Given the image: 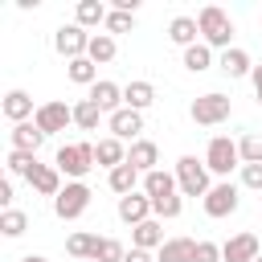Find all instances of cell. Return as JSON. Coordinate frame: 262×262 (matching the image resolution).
Listing matches in <instances>:
<instances>
[{
  "mask_svg": "<svg viewBox=\"0 0 262 262\" xmlns=\"http://www.w3.org/2000/svg\"><path fill=\"white\" fill-rule=\"evenodd\" d=\"M196 25H201V41L209 45V49H233L229 41H233V20H229V12L225 8H217V4H205L201 12H196Z\"/></svg>",
  "mask_w": 262,
  "mask_h": 262,
  "instance_id": "6da1fadb",
  "label": "cell"
},
{
  "mask_svg": "<svg viewBox=\"0 0 262 262\" xmlns=\"http://www.w3.org/2000/svg\"><path fill=\"white\" fill-rule=\"evenodd\" d=\"M94 164H98L94 160V143H61L57 156H53V168L61 176H70V180H82Z\"/></svg>",
  "mask_w": 262,
  "mask_h": 262,
  "instance_id": "7a4b0ae2",
  "label": "cell"
},
{
  "mask_svg": "<svg viewBox=\"0 0 262 262\" xmlns=\"http://www.w3.org/2000/svg\"><path fill=\"white\" fill-rule=\"evenodd\" d=\"M176 188L184 192V196H209V168H205V160H196V156H180L176 160Z\"/></svg>",
  "mask_w": 262,
  "mask_h": 262,
  "instance_id": "3957f363",
  "label": "cell"
},
{
  "mask_svg": "<svg viewBox=\"0 0 262 262\" xmlns=\"http://www.w3.org/2000/svg\"><path fill=\"white\" fill-rule=\"evenodd\" d=\"M229 111H233V102H229V94H221V90H209V94L192 98V106H188V115H192L196 127H217V123L229 119Z\"/></svg>",
  "mask_w": 262,
  "mask_h": 262,
  "instance_id": "277c9868",
  "label": "cell"
},
{
  "mask_svg": "<svg viewBox=\"0 0 262 262\" xmlns=\"http://www.w3.org/2000/svg\"><path fill=\"white\" fill-rule=\"evenodd\" d=\"M90 196H94V192H90L86 180H70V184L53 196V213H57L61 221H78V217L90 209Z\"/></svg>",
  "mask_w": 262,
  "mask_h": 262,
  "instance_id": "5b68a950",
  "label": "cell"
},
{
  "mask_svg": "<svg viewBox=\"0 0 262 262\" xmlns=\"http://www.w3.org/2000/svg\"><path fill=\"white\" fill-rule=\"evenodd\" d=\"M237 164H242L237 139H229V135H213V139H209V147H205V168H209V172H217V176H229Z\"/></svg>",
  "mask_w": 262,
  "mask_h": 262,
  "instance_id": "8992f818",
  "label": "cell"
},
{
  "mask_svg": "<svg viewBox=\"0 0 262 262\" xmlns=\"http://www.w3.org/2000/svg\"><path fill=\"white\" fill-rule=\"evenodd\" d=\"M90 37H94V33H86L82 25H61V29L53 33V49H57L66 61H74V57H86Z\"/></svg>",
  "mask_w": 262,
  "mask_h": 262,
  "instance_id": "52a82bcc",
  "label": "cell"
},
{
  "mask_svg": "<svg viewBox=\"0 0 262 262\" xmlns=\"http://www.w3.org/2000/svg\"><path fill=\"white\" fill-rule=\"evenodd\" d=\"M201 205H205V217H213V221H221V217L237 213V184H233V180L213 184V188H209V196H205Z\"/></svg>",
  "mask_w": 262,
  "mask_h": 262,
  "instance_id": "ba28073f",
  "label": "cell"
},
{
  "mask_svg": "<svg viewBox=\"0 0 262 262\" xmlns=\"http://www.w3.org/2000/svg\"><path fill=\"white\" fill-rule=\"evenodd\" d=\"M33 123H37V127L45 131V139H49V135L66 131V127L74 123V106H66V102H41L37 115H33Z\"/></svg>",
  "mask_w": 262,
  "mask_h": 262,
  "instance_id": "9c48e42d",
  "label": "cell"
},
{
  "mask_svg": "<svg viewBox=\"0 0 262 262\" xmlns=\"http://www.w3.org/2000/svg\"><path fill=\"white\" fill-rule=\"evenodd\" d=\"M106 127H111V135L115 139H139V131H143V115L139 111H131V106H123V111H115V115H106Z\"/></svg>",
  "mask_w": 262,
  "mask_h": 262,
  "instance_id": "30bf717a",
  "label": "cell"
},
{
  "mask_svg": "<svg viewBox=\"0 0 262 262\" xmlns=\"http://www.w3.org/2000/svg\"><path fill=\"white\" fill-rule=\"evenodd\" d=\"M119 221H127L131 229L151 221V196L147 192H131V196H119Z\"/></svg>",
  "mask_w": 262,
  "mask_h": 262,
  "instance_id": "8fae6325",
  "label": "cell"
},
{
  "mask_svg": "<svg viewBox=\"0 0 262 262\" xmlns=\"http://www.w3.org/2000/svg\"><path fill=\"white\" fill-rule=\"evenodd\" d=\"M254 258H262L254 233H233V237L221 246V262H254Z\"/></svg>",
  "mask_w": 262,
  "mask_h": 262,
  "instance_id": "7c38bea8",
  "label": "cell"
},
{
  "mask_svg": "<svg viewBox=\"0 0 262 262\" xmlns=\"http://www.w3.org/2000/svg\"><path fill=\"white\" fill-rule=\"evenodd\" d=\"M0 111H4V119L16 127V123H29L33 115H37V106H33V98L25 94V90H8L4 94V102H0Z\"/></svg>",
  "mask_w": 262,
  "mask_h": 262,
  "instance_id": "4fadbf2b",
  "label": "cell"
},
{
  "mask_svg": "<svg viewBox=\"0 0 262 262\" xmlns=\"http://www.w3.org/2000/svg\"><path fill=\"white\" fill-rule=\"evenodd\" d=\"M8 139H12V151H29V156H37L41 143H45V131L29 119V123H16V127L8 131Z\"/></svg>",
  "mask_w": 262,
  "mask_h": 262,
  "instance_id": "5bb4252c",
  "label": "cell"
},
{
  "mask_svg": "<svg viewBox=\"0 0 262 262\" xmlns=\"http://www.w3.org/2000/svg\"><path fill=\"white\" fill-rule=\"evenodd\" d=\"M127 164H131L139 176H147V172H156V164H160V147H156L151 139H135V143L127 147Z\"/></svg>",
  "mask_w": 262,
  "mask_h": 262,
  "instance_id": "9a60e30c",
  "label": "cell"
},
{
  "mask_svg": "<svg viewBox=\"0 0 262 262\" xmlns=\"http://www.w3.org/2000/svg\"><path fill=\"white\" fill-rule=\"evenodd\" d=\"M90 102H98L106 115H115V111H123V86L119 82H106V78H98L94 86H90V94H86Z\"/></svg>",
  "mask_w": 262,
  "mask_h": 262,
  "instance_id": "2e32d148",
  "label": "cell"
},
{
  "mask_svg": "<svg viewBox=\"0 0 262 262\" xmlns=\"http://www.w3.org/2000/svg\"><path fill=\"white\" fill-rule=\"evenodd\" d=\"M29 188L41 192V196H57L66 184H61V172H57L53 164H37V168L29 172Z\"/></svg>",
  "mask_w": 262,
  "mask_h": 262,
  "instance_id": "e0dca14e",
  "label": "cell"
},
{
  "mask_svg": "<svg viewBox=\"0 0 262 262\" xmlns=\"http://www.w3.org/2000/svg\"><path fill=\"white\" fill-rule=\"evenodd\" d=\"M106 184H111V192H115V196H131V192H139L143 176H139L131 164H119V168H111V172H106Z\"/></svg>",
  "mask_w": 262,
  "mask_h": 262,
  "instance_id": "ac0fdd59",
  "label": "cell"
},
{
  "mask_svg": "<svg viewBox=\"0 0 262 262\" xmlns=\"http://www.w3.org/2000/svg\"><path fill=\"white\" fill-rule=\"evenodd\" d=\"M151 102H156V86H151V82L135 78V82H127V86H123V106H131V111H139V115H143Z\"/></svg>",
  "mask_w": 262,
  "mask_h": 262,
  "instance_id": "d6986e66",
  "label": "cell"
},
{
  "mask_svg": "<svg viewBox=\"0 0 262 262\" xmlns=\"http://www.w3.org/2000/svg\"><path fill=\"white\" fill-rule=\"evenodd\" d=\"M94 160H98V168H119V164H127V147H123V139H115V135H106V139H98L94 143Z\"/></svg>",
  "mask_w": 262,
  "mask_h": 262,
  "instance_id": "ffe728a7",
  "label": "cell"
},
{
  "mask_svg": "<svg viewBox=\"0 0 262 262\" xmlns=\"http://www.w3.org/2000/svg\"><path fill=\"white\" fill-rule=\"evenodd\" d=\"M143 192L151 196V201H164V196H176L180 188H176V172H164V168H156V172H147L143 176Z\"/></svg>",
  "mask_w": 262,
  "mask_h": 262,
  "instance_id": "44dd1931",
  "label": "cell"
},
{
  "mask_svg": "<svg viewBox=\"0 0 262 262\" xmlns=\"http://www.w3.org/2000/svg\"><path fill=\"white\" fill-rule=\"evenodd\" d=\"M217 66H221V74H225V78H246V74H254L250 53H246V49H237V45H233V49H225Z\"/></svg>",
  "mask_w": 262,
  "mask_h": 262,
  "instance_id": "7402d4cb",
  "label": "cell"
},
{
  "mask_svg": "<svg viewBox=\"0 0 262 262\" xmlns=\"http://www.w3.org/2000/svg\"><path fill=\"white\" fill-rule=\"evenodd\" d=\"M131 246H135V250H147V254L160 250V246H164V229H160V221L151 217V221L135 225V229H131Z\"/></svg>",
  "mask_w": 262,
  "mask_h": 262,
  "instance_id": "603a6c76",
  "label": "cell"
},
{
  "mask_svg": "<svg viewBox=\"0 0 262 262\" xmlns=\"http://www.w3.org/2000/svg\"><path fill=\"white\" fill-rule=\"evenodd\" d=\"M192 250H196L192 237H168L156 250V262H192Z\"/></svg>",
  "mask_w": 262,
  "mask_h": 262,
  "instance_id": "cb8c5ba5",
  "label": "cell"
},
{
  "mask_svg": "<svg viewBox=\"0 0 262 262\" xmlns=\"http://www.w3.org/2000/svg\"><path fill=\"white\" fill-rule=\"evenodd\" d=\"M168 37H172L180 49L196 45V37H201V25H196V16H172V25H168Z\"/></svg>",
  "mask_w": 262,
  "mask_h": 262,
  "instance_id": "d4e9b609",
  "label": "cell"
},
{
  "mask_svg": "<svg viewBox=\"0 0 262 262\" xmlns=\"http://www.w3.org/2000/svg\"><path fill=\"white\" fill-rule=\"evenodd\" d=\"M74 25H82V29L106 25V4H102V0H78V8H74Z\"/></svg>",
  "mask_w": 262,
  "mask_h": 262,
  "instance_id": "484cf974",
  "label": "cell"
},
{
  "mask_svg": "<svg viewBox=\"0 0 262 262\" xmlns=\"http://www.w3.org/2000/svg\"><path fill=\"white\" fill-rule=\"evenodd\" d=\"M98 242H102L98 233H82V229H78V233H70V237H66V254H70V258H90V262H94Z\"/></svg>",
  "mask_w": 262,
  "mask_h": 262,
  "instance_id": "4316f807",
  "label": "cell"
},
{
  "mask_svg": "<svg viewBox=\"0 0 262 262\" xmlns=\"http://www.w3.org/2000/svg\"><path fill=\"white\" fill-rule=\"evenodd\" d=\"M115 53H119V45H115V37H111V33H94V37H90V49H86V57H90L94 66H106V61H115Z\"/></svg>",
  "mask_w": 262,
  "mask_h": 262,
  "instance_id": "83f0119b",
  "label": "cell"
},
{
  "mask_svg": "<svg viewBox=\"0 0 262 262\" xmlns=\"http://www.w3.org/2000/svg\"><path fill=\"white\" fill-rule=\"evenodd\" d=\"M66 78L74 86H94L98 82V66L90 57H74V61H66Z\"/></svg>",
  "mask_w": 262,
  "mask_h": 262,
  "instance_id": "f1b7e54d",
  "label": "cell"
},
{
  "mask_svg": "<svg viewBox=\"0 0 262 262\" xmlns=\"http://www.w3.org/2000/svg\"><path fill=\"white\" fill-rule=\"evenodd\" d=\"M102 106L98 102H90V98H82V102H74V123L82 127V131H98V123H102Z\"/></svg>",
  "mask_w": 262,
  "mask_h": 262,
  "instance_id": "f546056e",
  "label": "cell"
},
{
  "mask_svg": "<svg viewBox=\"0 0 262 262\" xmlns=\"http://www.w3.org/2000/svg\"><path fill=\"white\" fill-rule=\"evenodd\" d=\"M209 66H213V49H209L205 41H196V45L184 49V70H188V74H205Z\"/></svg>",
  "mask_w": 262,
  "mask_h": 262,
  "instance_id": "4dcf8cb0",
  "label": "cell"
},
{
  "mask_svg": "<svg viewBox=\"0 0 262 262\" xmlns=\"http://www.w3.org/2000/svg\"><path fill=\"white\" fill-rule=\"evenodd\" d=\"M29 229V213H20V209H4L0 213V233L4 237H20Z\"/></svg>",
  "mask_w": 262,
  "mask_h": 262,
  "instance_id": "1f68e13d",
  "label": "cell"
},
{
  "mask_svg": "<svg viewBox=\"0 0 262 262\" xmlns=\"http://www.w3.org/2000/svg\"><path fill=\"white\" fill-rule=\"evenodd\" d=\"M4 168H8V176H25V180H29V172L37 168V156H29V151H8Z\"/></svg>",
  "mask_w": 262,
  "mask_h": 262,
  "instance_id": "d6a6232c",
  "label": "cell"
},
{
  "mask_svg": "<svg viewBox=\"0 0 262 262\" xmlns=\"http://www.w3.org/2000/svg\"><path fill=\"white\" fill-rule=\"evenodd\" d=\"M237 151H242V164H262V135H242Z\"/></svg>",
  "mask_w": 262,
  "mask_h": 262,
  "instance_id": "836d02e7",
  "label": "cell"
},
{
  "mask_svg": "<svg viewBox=\"0 0 262 262\" xmlns=\"http://www.w3.org/2000/svg\"><path fill=\"white\" fill-rule=\"evenodd\" d=\"M131 29H135V12H123V8L106 12V33H131Z\"/></svg>",
  "mask_w": 262,
  "mask_h": 262,
  "instance_id": "e575fe53",
  "label": "cell"
},
{
  "mask_svg": "<svg viewBox=\"0 0 262 262\" xmlns=\"http://www.w3.org/2000/svg\"><path fill=\"white\" fill-rule=\"evenodd\" d=\"M123 258H127L123 242H115V237H102V242H98V254H94V262H123Z\"/></svg>",
  "mask_w": 262,
  "mask_h": 262,
  "instance_id": "d590c367",
  "label": "cell"
},
{
  "mask_svg": "<svg viewBox=\"0 0 262 262\" xmlns=\"http://www.w3.org/2000/svg\"><path fill=\"white\" fill-rule=\"evenodd\" d=\"M180 209H184L180 192H176V196H164V201H151V213H156V217H168V221H172V217H180Z\"/></svg>",
  "mask_w": 262,
  "mask_h": 262,
  "instance_id": "8d00e7d4",
  "label": "cell"
},
{
  "mask_svg": "<svg viewBox=\"0 0 262 262\" xmlns=\"http://www.w3.org/2000/svg\"><path fill=\"white\" fill-rule=\"evenodd\" d=\"M192 262H221V246H217V242H196Z\"/></svg>",
  "mask_w": 262,
  "mask_h": 262,
  "instance_id": "74e56055",
  "label": "cell"
},
{
  "mask_svg": "<svg viewBox=\"0 0 262 262\" xmlns=\"http://www.w3.org/2000/svg\"><path fill=\"white\" fill-rule=\"evenodd\" d=\"M242 184L262 192V164H242Z\"/></svg>",
  "mask_w": 262,
  "mask_h": 262,
  "instance_id": "f35d334b",
  "label": "cell"
},
{
  "mask_svg": "<svg viewBox=\"0 0 262 262\" xmlns=\"http://www.w3.org/2000/svg\"><path fill=\"white\" fill-rule=\"evenodd\" d=\"M0 205H4V209H12V180H8V176L0 180Z\"/></svg>",
  "mask_w": 262,
  "mask_h": 262,
  "instance_id": "ab89813d",
  "label": "cell"
},
{
  "mask_svg": "<svg viewBox=\"0 0 262 262\" xmlns=\"http://www.w3.org/2000/svg\"><path fill=\"white\" fill-rule=\"evenodd\" d=\"M123 262H156V258H151V254H147V250H135V246H131V250H127V258H123Z\"/></svg>",
  "mask_w": 262,
  "mask_h": 262,
  "instance_id": "60d3db41",
  "label": "cell"
},
{
  "mask_svg": "<svg viewBox=\"0 0 262 262\" xmlns=\"http://www.w3.org/2000/svg\"><path fill=\"white\" fill-rule=\"evenodd\" d=\"M250 78H254V94H258V102H262V66H254Z\"/></svg>",
  "mask_w": 262,
  "mask_h": 262,
  "instance_id": "b9f144b4",
  "label": "cell"
},
{
  "mask_svg": "<svg viewBox=\"0 0 262 262\" xmlns=\"http://www.w3.org/2000/svg\"><path fill=\"white\" fill-rule=\"evenodd\" d=\"M20 262H49V258H41V254H25Z\"/></svg>",
  "mask_w": 262,
  "mask_h": 262,
  "instance_id": "7bdbcfd3",
  "label": "cell"
},
{
  "mask_svg": "<svg viewBox=\"0 0 262 262\" xmlns=\"http://www.w3.org/2000/svg\"><path fill=\"white\" fill-rule=\"evenodd\" d=\"M254 262H262V258H254Z\"/></svg>",
  "mask_w": 262,
  "mask_h": 262,
  "instance_id": "ee69618b",
  "label": "cell"
}]
</instances>
